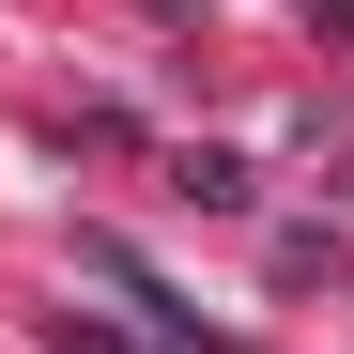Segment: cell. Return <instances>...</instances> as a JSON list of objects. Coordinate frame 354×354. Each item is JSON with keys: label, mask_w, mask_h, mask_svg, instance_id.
<instances>
[{"label": "cell", "mask_w": 354, "mask_h": 354, "mask_svg": "<svg viewBox=\"0 0 354 354\" xmlns=\"http://www.w3.org/2000/svg\"><path fill=\"white\" fill-rule=\"evenodd\" d=\"M46 339H62V354H124V339H108L93 308H62V324H46Z\"/></svg>", "instance_id": "1"}]
</instances>
